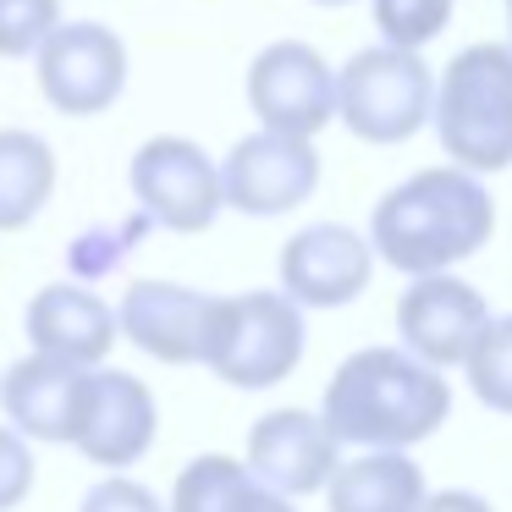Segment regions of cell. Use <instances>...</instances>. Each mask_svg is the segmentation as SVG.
I'll list each match as a JSON object with an SVG mask.
<instances>
[{"label": "cell", "mask_w": 512, "mask_h": 512, "mask_svg": "<svg viewBox=\"0 0 512 512\" xmlns=\"http://www.w3.org/2000/svg\"><path fill=\"white\" fill-rule=\"evenodd\" d=\"M452 413V386L441 369L408 358L402 347H358L325 386L320 424L336 446L358 452H408L430 441Z\"/></svg>", "instance_id": "1"}, {"label": "cell", "mask_w": 512, "mask_h": 512, "mask_svg": "<svg viewBox=\"0 0 512 512\" xmlns=\"http://www.w3.org/2000/svg\"><path fill=\"white\" fill-rule=\"evenodd\" d=\"M496 237V199L457 166H424L369 215V248L402 276H446Z\"/></svg>", "instance_id": "2"}, {"label": "cell", "mask_w": 512, "mask_h": 512, "mask_svg": "<svg viewBox=\"0 0 512 512\" xmlns=\"http://www.w3.org/2000/svg\"><path fill=\"white\" fill-rule=\"evenodd\" d=\"M430 122L446 160L468 177L512 166V50L468 45L452 56L430 100Z\"/></svg>", "instance_id": "3"}, {"label": "cell", "mask_w": 512, "mask_h": 512, "mask_svg": "<svg viewBox=\"0 0 512 512\" xmlns=\"http://www.w3.org/2000/svg\"><path fill=\"white\" fill-rule=\"evenodd\" d=\"M204 364L237 391L281 386L303 364V309L281 292H237L215 298Z\"/></svg>", "instance_id": "4"}, {"label": "cell", "mask_w": 512, "mask_h": 512, "mask_svg": "<svg viewBox=\"0 0 512 512\" xmlns=\"http://www.w3.org/2000/svg\"><path fill=\"white\" fill-rule=\"evenodd\" d=\"M430 100L435 78L413 50L375 45L336 72V116L364 144H408L430 122Z\"/></svg>", "instance_id": "5"}, {"label": "cell", "mask_w": 512, "mask_h": 512, "mask_svg": "<svg viewBox=\"0 0 512 512\" xmlns=\"http://www.w3.org/2000/svg\"><path fill=\"white\" fill-rule=\"evenodd\" d=\"M127 188L138 199V215L166 232L193 237L221 221V171L182 133H160L138 144L133 166H127Z\"/></svg>", "instance_id": "6"}, {"label": "cell", "mask_w": 512, "mask_h": 512, "mask_svg": "<svg viewBox=\"0 0 512 512\" xmlns=\"http://www.w3.org/2000/svg\"><path fill=\"white\" fill-rule=\"evenodd\" d=\"M248 111L259 116V133L309 138L336 122V72L303 39H276L248 67Z\"/></svg>", "instance_id": "7"}, {"label": "cell", "mask_w": 512, "mask_h": 512, "mask_svg": "<svg viewBox=\"0 0 512 512\" xmlns=\"http://www.w3.org/2000/svg\"><path fill=\"white\" fill-rule=\"evenodd\" d=\"M221 171V210L254 215H292L298 204L314 199L320 188V155L309 138H281V133H248L232 144V155L215 160Z\"/></svg>", "instance_id": "8"}, {"label": "cell", "mask_w": 512, "mask_h": 512, "mask_svg": "<svg viewBox=\"0 0 512 512\" xmlns=\"http://www.w3.org/2000/svg\"><path fill=\"white\" fill-rule=\"evenodd\" d=\"M34 61L39 94L61 116H100L127 89V45L105 23H61Z\"/></svg>", "instance_id": "9"}, {"label": "cell", "mask_w": 512, "mask_h": 512, "mask_svg": "<svg viewBox=\"0 0 512 512\" xmlns=\"http://www.w3.org/2000/svg\"><path fill=\"white\" fill-rule=\"evenodd\" d=\"M375 276V248L342 221H320L287 237L281 248V298L298 309H347Z\"/></svg>", "instance_id": "10"}, {"label": "cell", "mask_w": 512, "mask_h": 512, "mask_svg": "<svg viewBox=\"0 0 512 512\" xmlns=\"http://www.w3.org/2000/svg\"><path fill=\"white\" fill-rule=\"evenodd\" d=\"M155 391L127 369H89L83 375V408L72 446L89 457L94 468H133L138 457L155 446Z\"/></svg>", "instance_id": "11"}, {"label": "cell", "mask_w": 512, "mask_h": 512, "mask_svg": "<svg viewBox=\"0 0 512 512\" xmlns=\"http://www.w3.org/2000/svg\"><path fill=\"white\" fill-rule=\"evenodd\" d=\"M485 320H490V309H485V298H479V287L457 281L452 270H446V276H419L397 298L402 353L430 364V369L463 364V358L474 353Z\"/></svg>", "instance_id": "12"}, {"label": "cell", "mask_w": 512, "mask_h": 512, "mask_svg": "<svg viewBox=\"0 0 512 512\" xmlns=\"http://www.w3.org/2000/svg\"><path fill=\"white\" fill-rule=\"evenodd\" d=\"M336 463H342V446L331 441L320 413H309V408H276L248 430L243 468L270 496H287V501L314 496L336 474Z\"/></svg>", "instance_id": "13"}, {"label": "cell", "mask_w": 512, "mask_h": 512, "mask_svg": "<svg viewBox=\"0 0 512 512\" xmlns=\"http://www.w3.org/2000/svg\"><path fill=\"white\" fill-rule=\"evenodd\" d=\"M215 298L177 281H133L116 309V336L160 364H204V336H210Z\"/></svg>", "instance_id": "14"}, {"label": "cell", "mask_w": 512, "mask_h": 512, "mask_svg": "<svg viewBox=\"0 0 512 512\" xmlns=\"http://www.w3.org/2000/svg\"><path fill=\"white\" fill-rule=\"evenodd\" d=\"M23 325H28L34 353L72 369H100L105 353L116 347V309L100 292L78 287V281H56V287L34 292Z\"/></svg>", "instance_id": "15"}, {"label": "cell", "mask_w": 512, "mask_h": 512, "mask_svg": "<svg viewBox=\"0 0 512 512\" xmlns=\"http://www.w3.org/2000/svg\"><path fill=\"white\" fill-rule=\"evenodd\" d=\"M83 375L89 369L56 364V358L34 353L23 364H12L0 375V408L23 441H50V446H72L78 430V408H83Z\"/></svg>", "instance_id": "16"}, {"label": "cell", "mask_w": 512, "mask_h": 512, "mask_svg": "<svg viewBox=\"0 0 512 512\" xmlns=\"http://www.w3.org/2000/svg\"><path fill=\"white\" fill-rule=\"evenodd\" d=\"M430 485L408 452H358L353 463H336L325 479L331 512H419Z\"/></svg>", "instance_id": "17"}, {"label": "cell", "mask_w": 512, "mask_h": 512, "mask_svg": "<svg viewBox=\"0 0 512 512\" xmlns=\"http://www.w3.org/2000/svg\"><path fill=\"white\" fill-rule=\"evenodd\" d=\"M56 199V149L28 127H0V232H23Z\"/></svg>", "instance_id": "18"}, {"label": "cell", "mask_w": 512, "mask_h": 512, "mask_svg": "<svg viewBox=\"0 0 512 512\" xmlns=\"http://www.w3.org/2000/svg\"><path fill=\"white\" fill-rule=\"evenodd\" d=\"M254 490H259V479L248 474L237 457L204 452V457H193V463L177 474L166 512H243Z\"/></svg>", "instance_id": "19"}, {"label": "cell", "mask_w": 512, "mask_h": 512, "mask_svg": "<svg viewBox=\"0 0 512 512\" xmlns=\"http://www.w3.org/2000/svg\"><path fill=\"white\" fill-rule=\"evenodd\" d=\"M468 386L485 402L490 413H507L512 419V314H490L485 331H479L474 353L463 358Z\"/></svg>", "instance_id": "20"}, {"label": "cell", "mask_w": 512, "mask_h": 512, "mask_svg": "<svg viewBox=\"0 0 512 512\" xmlns=\"http://www.w3.org/2000/svg\"><path fill=\"white\" fill-rule=\"evenodd\" d=\"M369 12H375V28L391 50H413L419 56L452 23L457 0H369Z\"/></svg>", "instance_id": "21"}, {"label": "cell", "mask_w": 512, "mask_h": 512, "mask_svg": "<svg viewBox=\"0 0 512 512\" xmlns=\"http://www.w3.org/2000/svg\"><path fill=\"white\" fill-rule=\"evenodd\" d=\"M56 28H61V0H0V56L6 61L39 56V45Z\"/></svg>", "instance_id": "22"}, {"label": "cell", "mask_w": 512, "mask_h": 512, "mask_svg": "<svg viewBox=\"0 0 512 512\" xmlns=\"http://www.w3.org/2000/svg\"><path fill=\"white\" fill-rule=\"evenodd\" d=\"M28 490H34V452L12 424H0V512L23 507Z\"/></svg>", "instance_id": "23"}, {"label": "cell", "mask_w": 512, "mask_h": 512, "mask_svg": "<svg viewBox=\"0 0 512 512\" xmlns=\"http://www.w3.org/2000/svg\"><path fill=\"white\" fill-rule=\"evenodd\" d=\"M78 512H166V507L155 501L149 485H138V479H127V474H111L83 496Z\"/></svg>", "instance_id": "24"}, {"label": "cell", "mask_w": 512, "mask_h": 512, "mask_svg": "<svg viewBox=\"0 0 512 512\" xmlns=\"http://www.w3.org/2000/svg\"><path fill=\"white\" fill-rule=\"evenodd\" d=\"M419 512H496V507L474 490H435V496H424Z\"/></svg>", "instance_id": "25"}, {"label": "cell", "mask_w": 512, "mask_h": 512, "mask_svg": "<svg viewBox=\"0 0 512 512\" xmlns=\"http://www.w3.org/2000/svg\"><path fill=\"white\" fill-rule=\"evenodd\" d=\"M243 512H292V501H287V496H270V490L259 485L254 496H248V507H243Z\"/></svg>", "instance_id": "26"}, {"label": "cell", "mask_w": 512, "mask_h": 512, "mask_svg": "<svg viewBox=\"0 0 512 512\" xmlns=\"http://www.w3.org/2000/svg\"><path fill=\"white\" fill-rule=\"evenodd\" d=\"M314 6H353V0H314Z\"/></svg>", "instance_id": "27"}, {"label": "cell", "mask_w": 512, "mask_h": 512, "mask_svg": "<svg viewBox=\"0 0 512 512\" xmlns=\"http://www.w3.org/2000/svg\"><path fill=\"white\" fill-rule=\"evenodd\" d=\"M507 23H512V0H507ZM507 50H512V45H507Z\"/></svg>", "instance_id": "28"}]
</instances>
